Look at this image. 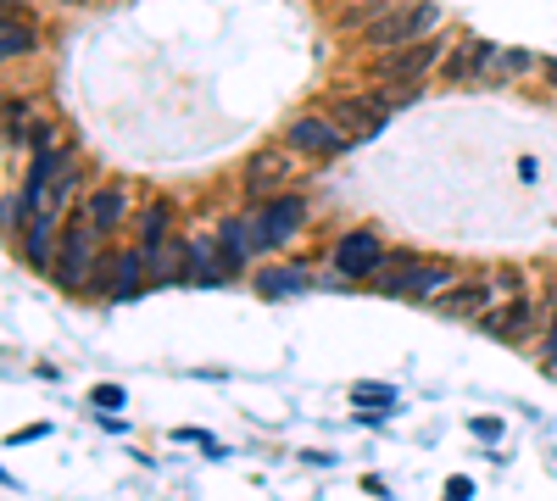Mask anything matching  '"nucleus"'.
I'll return each mask as SVG.
<instances>
[{"label":"nucleus","instance_id":"5","mask_svg":"<svg viewBox=\"0 0 557 501\" xmlns=\"http://www.w3.org/2000/svg\"><path fill=\"white\" fill-rule=\"evenodd\" d=\"M380 262H385L380 229H351L346 240H335V273L341 279H374Z\"/></svg>","mask_w":557,"mask_h":501},{"label":"nucleus","instance_id":"9","mask_svg":"<svg viewBox=\"0 0 557 501\" xmlns=\"http://www.w3.org/2000/svg\"><path fill=\"white\" fill-rule=\"evenodd\" d=\"M301 223H307V201H301V196H273V201L257 212V229H262V246H268V251L285 246Z\"/></svg>","mask_w":557,"mask_h":501},{"label":"nucleus","instance_id":"12","mask_svg":"<svg viewBox=\"0 0 557 501\" xmlns=\"http://www.w3.org/2000/svg\"><path fill=\"white\" fill-rule=\"evenodd\" d=\"M84 217L96 223L101 235H112L117 223L128 217V190H123V185H101V190H89V196H84Z\"/></svg>","mask_w":557,"mask_h":501},{"label":"nucleus","instance_id":"8","mask_svg":"<svg viewBox=\"0 0 557 501\" xmlns=\"http://www.w3.org/2000/svg\"><path fill=\"white\" fill-rule=\"evenodd\" d=\"M330 117L351 134V140H368V134H380V128L391 123V107H385L380 96H346V101L330 107Z\"/></svg>","mask_w":557,"mask_h":501},{"label":"nucleus","instance_id":"2","mask_svg":"<svg viewBox=\"0 0 557 501\" xmlns=\"http://www.w3.org/2000/svg\"><path fill=\"white\" fill-rule=\"evenodd\" d=\"M441 62H446L441 34L412 39V45H396V51H385V62H374V84H380V89H412V84H424Z\"/></svg>","mask_w":557,"mask_h":501},{"label":"nucleus","instance_id":"27","mask_svg":"<svg viewBox=\"0 0 557 501\" xmlns=\"http://www.w3.org/2000/svg\"><path fill=\"white\" fill-rule=\"evenodd\" d=\"M496 285H502V290H513V296L524 290V279H519V267H513V273H496Z\"/></svg>","mask_w":557,"mask_h":501},{"label":"nucleus","instance_id":"3","mask_svg":"<svg viewBox=\"0 0 557 501\" xmlns=\"http://www.w3.org/2000/svg\"><path fill=\"white\" fill-rule=\"evenodd\" d=\"M285 146H290L296 156H307V162H335V156H346L357 140H351L335 117H296V123L285 128Z\"/></svg>","mask_w":557,"mask_h":501},{"label":"nucleus","instance_id":"16","mask_svg":"<svg viewBox=\"0 0 557 501\" xmlns=\"http://www.w3.org/2000/svg\"><path fill=\"white\" fill-rule=\"evenodd\" d=\"M51 240H57V212H34V229H28V262L34 267H51Z\"/></svg>","mask_w":557,"mask_h":501},{"label":"nucleus","instance_id":"15","mask_svg":"<svg viewBox=\"0 0 557 501\" xmlns=\"http://www.w3.org/2000/svg\"><path fill=\"white\" fill-rule=\"evenodd\" d=\"M146 285H151V262H146V251H123V256L112 262V296H117V301H134Z\"/></svg>","mask_w":557,"mask_h":501},{"label":"nucleus","instance_id":"21","mask_svg":"<svg viewBox=\"0 0 557 501\" xmlns=\"http://www.w3.org/2000/svg\"><path fill=\"white\" fill-rule=\"evenodd\" d=\"M535 67H541L535 51H524V45H502V62H496V78H491V84H502V78H524V73H535Z\"/></svg>","mask_w":557,"mask_h":501},{"label":"nucleus","instance_id":"26","mask_svg":"<svg viewBox=\"0 0 557 501\" xmlns=\"http://www.w3.org/2000/svg\"><path fill=\"white\" fill-rule=\"evenodd\" d=\"M474 435H480V440H496L502 424H496V418H474Z\"/></svg>","mask_w":557,"mask_h":501},{"label":"nucleus","instance_id":"17","mask_svg":"<svg viewBox=\"0 0 557 501\" xmlns=\"http://www.w3.org/2000/svg\"><path fill=\"white\" fill-rule=\"evenodd\" d=\"M168 229H173V206H168V201H157L146 217H139V251H157V246H168V240H173Z\"/></svg>","mask_w":557,"mask_h":501},{"label":"nucleus","instance_id":"4","mask_svg":"<svg viewBox=\"0 0 557 501\" xmlns=\"http://www.w3.org/2000/svg\"><path fill=\"white\" fill-rule=\"evenodd\" d=\"M96 223L89 217H78V223H67V235H62V251H57V262H51V273H57V285H67V290H78L84 279H89V262H96Z\"/></svg>","mask_w":557,"mask_h":501},{"label":"nucleus","instance_id":"22","mask_svg":"<svg viewBox=\"0 0 557 501\" xmlns=\"http://www.w3.org/2000/svg\"><path fill=\"white\" fill-rule=\"evenodd\" d=\"M541 368L557 374V317H552V329H546V346H541Z\"/></svg>","mask_w":557,"mask_h":501},{"label":"nucleus","instance_id":"7","mask_svg":"<svg viewBox=\"0 0 557 501\" xmlns=\"http://www.w3.org/2000/svg\"><path fill=\"white\" fill-rule=\"evenodd\" d=\"M496 62H502V45H491V39H462L457 51H451V62H441V73L451 78V84H491L496 78Z\"/></svg>","mask_w":557,"mask_h":501},{"label":"nucleus","instance_id":"10","mask_svg":"<svg viewBox=\"0 0 557 501\" xmlns=\"http://www.w3.org/2000/svg\"><path fill=\"white\" fill-rule=\"evenodd\" d=\"M251 251H268V246H262V229H257V217H228L223 229H218V256H223V267L240 273Z\"/></svg>","mask_w":557,"mask_h":501},{"label":"nucleus","instance_id":"29","mask_svg":"<svg viewBox=\"0 0 557 501\" xmlns=\"http://www.w3.org/2000/svg\"><path fill=\"white\" fill-rule=\"evenodd\" d=\"M374 7H385V0H374Z\"/></svg>","mask_w":557,"mask_h":501},{"label":"nucleus","instance_id":"24","mask_svg":"<svg viewBox=\"0 0 557 501\" xmlns=\"http://www.w3.org/2000/svg\"><path fill=\"white\" fill-rule=\"evenodd\" d=\"M357 401H380V406H391V390H380V385H357Z\"/></svg>","mask_w":557,"mask_h":501},{"label":"nucleus","instance_id":"1","mask_svg":"<svg viewBox=\"0 0 557 501\" xmlns=\"http://www.w3.org/2000/svg\"><path fill=\"white\" fill-rule=\"evenodd\" d=\"M441 28V7L435 0H412V7H396V12H385V17H374L362 28V45L368 51H396V45H412V39H430Z\"/></svg>","mask_w":557,"mask_h":501},{"label":"nucleus","instance_id":"28","mask_svg":"<svg viewBox=\"0 0 557 501\" xmlns=\"http://www.w3.org/2000/svg\"><path fill=\"white\" fill-rule=\"evenodd\" d=\"M541 73H546V84L557 89V57H541Z\"/></svg>","mask_w":557,"mask_h":501},{"label":"nucleus","instance_id":"14","mask_svg":"<svg viewBox=\"0 0 557 501\" xmlns=\"http://www.w3.org/2000/svg\"><path fill=\"white\" fill-rule=\"evenodd\" d=\"M441 317H485L491 312V285H451L435 296Z\"/></svg>","mask_w":557,"mask_h":501},{"label":"nucleus","instance_id":"18","mask_svg":"<svg viewBox=\"0 0 557 501\" xmlns=\"http://www.w3.org/2000/svg\"><path fill=\"white\" fill-rule=\"evenodd\" d=\"M223 279H228L223 256H212V246L196 240V246H190V285H223Z\"/></svg>","mask_w":557,"mask_h":501},{"label":"nucleus","instance_id":"23","mask_svg":"<svg viewBox=\"0 0 557 501\" xmlns=\"http://www.w3.org/2000/svg\"><path fill=\"white\" fill-rule=\"evenodd\" d=\"M96 406H107V413H117V406H123V390H117V385H101V390H96Z\"/></svg>","mask_w":557,"mask_h":501},{"label":"nucleus","instance_id":"6","mask_svg":"<svg viewBox=\"0 0 557 501\" xmlns=\"http://www.w3.org/2000/svg\"><path fill=\"white\" fill-rule=\"evenodd\" d=\"M290 146L278 151V146H262V151H251L246 156V196H278V190H290Z\"/></svg>","mask_w":557,"mask_h":501},{"label":"nucleus","instance_id":"13","mask_svg":"<svg viewBox=\"0 0 557 501\" xmlns=\"http://www.w3.org/2000/svg\"><path fill=\"white\" fill-rule=\"evenodd\" d=\"M146 262H151V285H190V246L184 240L146 251Z\"/></svg>","mask_w":557,"mask_h":501},{"label":"nucleus","instance_id":"11","mask_svg":"<svg viewBox=\"0 0 557 501\" xmlns=\"http://www.w3.org/2000/svg\"><path fill=\"white\" fill-rule=\"evenodd\" d=\"M530 324H535V306H530V301H507V306H496V312L480 317V329H485L491 340H513V346L530 335Z\"/></svg>","mask_w":557,"mask_h":501},{"label":"nucleus","instance_id":"19","mask_svg":"<svg viewBox=\"0 0 557 501\" xmlns=\"http://www.w3.org/2000/svg\"><path fill=\"white\" fill-rule=\"evenodd\" d=\"M257 290H262L268 301H278V296H296V290H307V273H301V267H268L262 279H257Z\"/></svg>","mask_w":557,"mask_h":501},{"label":"nucleus","instance_id":"20","mask_svg":"<svg viewBox=\"0 0 557 501\" xmlns=\"http://www.w3.org/2000/svg\"><path fill=\"white\" fill-rule=\"evenodd\" d=\"M28 51H34V34L17 23V7H7V28H0V57L17 62V57H28Z\"/></svg>","mask_w":557,"mask_h":501},{"label":"nucleus","instance_id":"25","mask_svg":"<svg viewBox=\"0 0 557 501\" xmlns=\"http://www.w3.org/2000/svg\"><path fill=\"white\" fill-rule=\"evenodd\" d=\"M469 496H474L469 479H451V485H446V501H469Z\"/></svg>","mask_w":557,"mask_h":501}]
</instances>
